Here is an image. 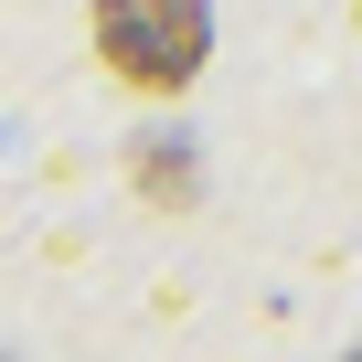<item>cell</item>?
<instances>
[{"label":"cell","mask_w":362,"mask_h":362,"mask_svg":"<svg viewBox=\"0 0 362 362\" xmlns=\"http://www.w3.org/2000/svg\"><path fill=\"white\" fill-rule=\"evenodd\" d=\"M96 54L117 86L139 96H181L214 54V11L203 0H96Z\"/></svg>","instance_id":"1"},{"label":"cell","mask_w":362,"mask_h":362,"mask_svg":"<svg viewBox=\"0 0 362 362\" xmlns=\"http://www.w3.org/2000/svg\"><path fill=\"white\" fill-rule=\"evenodd\" d=\"M139 192H149V203H192V149L139 139Z\"/></svg>","instance_id":"2"}]
</instances>
